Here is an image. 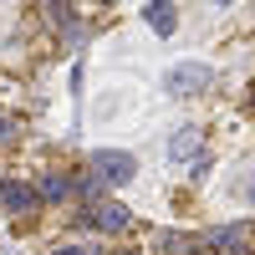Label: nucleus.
Returning a JSON list of instances; mask_svg holds the SVG:
<instances>
[{"instance_id": "9", "label": "nucleus", "mask_w": 255, "mask_h": 255, "mask_svg": "<svg viewBox=\"0 0 255 255\" xmlns=\"http://www.w3.org/2000/svg\"><path fill=\"white\" fill-rule=\"evenodd\" d=\"M56 255H82V250H77V245H72V250H56Z\"/></svg>"}, {"instance_id": "8", "label": "nucleus", "mask_w": 255, "mask_h": 255, "mask_svg": "<svg viewBox=\"0 0 255 255\" xmlns=\"http://www.w3.org/2000/svg\"><path fill=\"white\" fill-rule=\"evenodd\" d=\"M5 138H15V123H10V118H0V143H5Z\"/></svg>"}, {"instance_id": "6", "label": "nucleus", "mask_w": 255, "mask_h": 255, "mask_svg": "<svg viewBox=\"0 0 255 255\" xmlns=\"http://www.w3.org/2000/svg\"><path fill=\"white\" fill-rule=\"evenodd\" d=\"M143 20H148L158 36H168V31H174V5H148V10H143Z\"/></svg>"}, {"instance_id": "2", "label": "nucleus", "mask_w": 255, "mask_h": 255, "mask_svg": "<svg viewBox=\"0 0 255 255\" xmlns=\"http://www.w3.org/2000/svg\"><path fill=\"white\" fill-rule=\"evenodd\" d=\"M133 174H138L133 153H92V179L97 184H128Z\"/></svg>"}, {"instance_id": "1", "label": "nucleus", "mask_w": 255, "mask_h": 255, "mask_svg": "<svg viewBox=\"0 0 255 255\" xmlns=\"http://www.w3.org/2000/svg\"><path fill=\"white\" fill-rule=\"evenodd\" d=\"M163 82H168V92H174V97H194V92H204L209 82H215V72L199 67V61H179V67L168 72Z\"/></svg>"}, {"instance_id": "3", "label": "nucleus", "mask_w": 255, "mask_h": 255, "mask_svg": "<svg viewBox=\"0 0 255 255\" xmlns=\"http://www.w3.org/2000/svg\"><path fill=\"white\" fill-rule=\"evenodd\" d=\"M82 225H92V230H108V235H118V230H128V209H123V204H97L92 215H82Z\"/></svg>"}, {"instance_id": "5", "label": "nucleus", "mask_w": 255, "mask_h": 255, "mask_svg": "<svg viewBox=\"0 0 255 255\" xmlns=\"http://www.w3.org/2000/svg\"><path fill=\"white\" fill-rule=\"evenodd\" d=\"M168 153H174L179 163H184V158H194V153H199V133H194V128H179L174 143H168Z\"/></svg>"}, {"instance_id": "4", "label": "nucleus", "mask_w": 255, "mask_h": 255, "mask_svg": "<svg viewBox=\"0 0 255 255\" xmlns=\"http://www.w3.org/2000/svg\"><path fill=\"white\" fill-rule=\"evenodd\" d=\"M0 204L15 209V215H26V209L36 204V194H31V184H0Z\"/></svg>"}, {"instance_id": "7", "label": "nucleus", "mask_w": 255, "mask_h": 255, "mask_svg": "<svg viewBox=\"0 0 255 255\" xmlns=\"http://www.w3.org/2000/svg\"><path fill=\"white\" fill-rule=\"evenodd\" d=\"M67 189H72V179H61V174H51L46 184H41V194H46V199H67Z\"/></svg>"}]
</instances>
